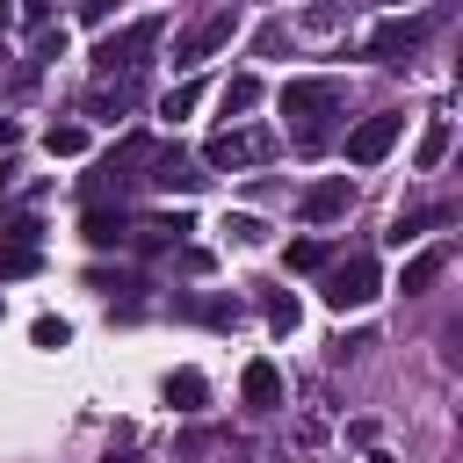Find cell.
Here are the masks:
<instances>
[{"instance_id":"obj_10","label":"cell","mask_w":463,"mask_h":463,"mask_svg":"<svg viewBox=\"0 0 463 463\" xmlns=\"http://www.w3.org/2000/svg\"><path fill=\"white\" fill-rule=\"evenodd\" d=\"M441 224H456V203H427V210H398V224H391V246H405V239H427V232H441Z\"/></svg>"},{"instance_id":"obj_17","label":"cell","mask_w":463,"mask_h":463,"mask_svg":"<svg viewBox=\"0 0 463 463\" xmlns=\"http://www.w3.org/2000/svg\"><path fill=\"white\" fill-rule=\"evenodd\" d=\"M260 94H268V87H260L253 72H239V80H224V94H217V109H224V116H246V109H260Z\"/></svg>"},{"instance_id":"obj_7","label":"cell","mask_w":463,"mask_h":463,"mask_svg":"<svg viewBox=\"0 0 463 463\" xmlns=\"http://www.w3.org/2000/svg\"><path fill=\"white\" fill-rule=\"evenodd\" d=\"M210 174L181 152V145H152V159H145V188H181V195H195Z\"/></svg>"},{"instance_id":"obj_26","label":"cell","mask_w":463,"mask_h":463,"mask_svg":"<svg viewBox=\"0 0 463 463\" xmlns=\"http://www.w3.org/2000/svg\"><path fill=\"white\" fill-rule=\"evenodd\" d=\"M29 340H36V347H65L72 333H65V318H36V326H29Z\"/></svg>"},{"instance_id":"obj_22","label":"cell","mask_w":463,"mask_h":463,"mask_svg":"<svg viewBox=\"0 0 463 463\" xmlns=\"http://www.w3.org/2000/svg\"><path fill=\"white\" fill-rule=\"evenodd\" d=\"M326 260H333V246H326V239H289V268H304V275H318Z\"/></svg>"},{"instance_id":"obj_15","label":"cell","mask_w":463,"mask_h":463,"mask_svg":"<svg viewBox=\"0 0 463 463\" xmlns=\"http://www.w3.org/2000/svg\"><path fill=\"white\" fill-rule=\"evenodd\" d=\"M441 268H449V246H427V253H412V260H405V282H398V289H405V297H420Z\"/></svg>"},{"instance_id":"obj_16","label":"cell","mask_w":463,"mask_h":463,"mask_svg":"<svg viewBox=\"0 0 463 463\" xmlns=\"http://www.w3.org/2000/svg\"><path fill=\"white\" fill-rule=\"evenodd\" d=\"M203 398H210V383H203L195 369H174V376H166V405H174V412H203Z\"/></svg>"},{"instance_id":"obj_19","label":"cell","mask_w":463,"mask_h":463,"mask_svg":"<svg viewBox=\"0 0 463 463\" xmlns=\"http://www.w3.org/2000/svg\"><path fill=\"white\" fill-rule=\"evenodd\" d=\"M36 268H43V253H36V246H22V239H7V246H0V282H22V275H36Z\"/></svg>"},{"instance_id":"obj_29","label":"cell","mask_w":463,"mask_h":463,"mask_svg":"<svg viewBox=\"0 0 463 463\" xmlns=\"http://www.w3.org/2000/svg\"><path fill=\"white\" fill-rule=\"evenodd\" d=\"M7 22H14V7H7V0H0V36H7Z\"/></svg>"},{"instance_id":"obj_20","label":"cell","mask_w":463,"mask_h":463,"mask_svg":"<svg viewBox=\"0 0 463 463\" xmlns=\"http://www.w3.org/2000/svg\"><path fill=\"white\" fill-rule=\"evenodd\" d=\"M130 94H137V80H116V87H109V80H101V87H94V101H87V109H94V116H109V123H116V116H123V109H130Z\"/></svg>"},{"instance_id":"obj_1","label":"cell","mask_w":463,"mask_h":463,"mask_svg":"<svg viewBox=\"0 0 463 463\" xmlns=\"http://www.w3.org/2000/svg\"><path fill=\"white\" fill-rule=\"evenodd\" d=\"M347 109V87L340 80H326V72H311V80H289L282 87V116L297 123V137L304 145H318L326 137V116H340Z\"/></svg>"},{"instance_id":"obj_11","label":"cell","mask_w":463,"mask_h":463,"mask_svg":"<svg viewBox=\"0 0 463 463\" xmlns=\"http://www.w3.org/2000/svg\"><path fill=\"white\" fill-rule=\"evenodd\" d=\"M239 391H246V405H253V412H275V405H282V369H275V362H246Z\"/></svg>"},{"instance_id":"obj_24","label":"cell","mask_w":463,"mask_h":463,"mask_svg":"<svg viewBox=\"0 0 463 463\" xmlns=\"http://www.w3.org/2000/svg\"><path fill=\"white\" fill-rule=\"evenodd\" d=\"M195 101H203V80H181V87H174V94L159 101V116H174V123H181V116L195 109Z\"/></svg>"},{"instance_id":"obj_14","label":"cell","mask_w":463,"mask_h":463,"mask_svg":"<svg viewBox=\"0 0 463 463\" xmlns=\"http://www.w3.org/2000/svg\"><path fill=\"white\" fill-rule=\"evenodd\" d=\"M449 137H456V130H449V116H434V123L420 130V152H412V166H420V174H434V166L449 159Z\"/></svg>"},{"instance_id":"obj_6","label":"cell","mask_w":463,"mask_h":463,"mask_svg":"<svg viewBox=\"0 0 463 463\" xmlns=\"http://www.w3.org/2000/svg\"><path fill=\"white\" fill-rule=\"evenodd\" d=\"M427 29H434V22H405V14H391V22L369 29V58H376V65H405V58L427 43Z\"/></svg>"},{"instance_id":"obj_13","label":"cell","mask_w":463,"mask_h":463,"mask_svg":"<svg viewBox=\"0 0 463 463\" xmlns=\"http://www.w3.org/2000/svg\"><path fill=\"white\" fill-rule=\"evenodd\" d=\"M80 232H87V246H130V217H123V210H101V203L87 210Z\"/></svg>"},{"instance_id":"obj_27","label":"cell","mask_w":463,"mask_h":463,"mask_svg":"<svg viewBox=\"0 0 463 463\" xmlns=\"http://www.w3.org/2000/svg\"><path fill=\"white\" fill-rule=\"evenodd\" d=\"M116 14V0H80V22H109Z\"/></svg>"},{"instance_id":"obj_4","label":"cell","mask_w":463,"mask_h":463,"mask_svg":"<svg viewBox=\"0 0 463 463\" xmlns=\"http://www.w3.org/2000/svg\"><path fill=\"white\" fill-rule=\"evenodd\" d=\"M232 36H239V7H210L195 29H181V43H174V65H181V72H195V65H203V58H217Z\"/></svg>"},{"instance_id":"obj_23","label":"cell","mask_w":463,"mask_h":463,"mask_svg":"<svg viewBox=\"0 0 463 463\" xmlns=\"http://www.w3.org/2000/svg\"><path fill=\"white\" fill-rule=\"evenodd\" d=\"M260 311H268V326H275V333H297V297H282V289H260Z\"/></svg>"},{"instance_id":"obj_21","label":"cell","mask_w":463,"mask_h":463,"mask_svg":"<svg viewBox=\"0 0 463 463\" xmlns=\"http://www.w3.org/2000/svg\"><path fill=\"white\" fill-rule=\"evenodd\" d=\"M43 152H51V159H80V152H87V130H80V123H51V130H43Z\"/></svg>"},{"instance_id":"obj_2","label":"cell","mask_w":463,"mask_h":463,"mask_svg":"<svg viewBox=\"0 0 463 463\" xmlns=\"http://www.w3.org/2000/svg\"><path fill=\"white\" fill-rule=\"evenodd\" d=\"M159 14H145V22H130V29H116V36H101L94 43V80H137L145 72V58H152V43H159Z\"/></svg>"},{"instance_id":"obj_9","label":"cell","mask_w":463,"mask_h":463,"mask_svg":"<svg viewBox=\"0 0 463 463\" xmlns=\"http://www.w3.org/2000/svg\"><path fill=\"white\" fill-rule=\"evenodd\" d=\"M398 130H405V116H369V123H354V130H347V159H354V166H376V159L398 145Z\"/></svg>"},{"instance_id":"obj_8","label":"cell","mask_w":463,"mask_h":463,"mask_svg":"<svg viewBox=\"0 0 463 463\" xmlns=\"http://www.w3.org/2000/svg\"><path fill=\"white\" fill-rule=\"evenodd\" d=\"M347 203H354V181H347V174H326V181H311V188L297 195V217H304V224H333Z\"/></svg>"},{"instance_id":"obj_5","label":"cell","mask_w":463,"mask_h":463,"mask_svg":"<svg viewBox=\"0 0 463 463\" xmlns=\"http://www.w3.org/2000/svg\"><path fill=\"white\" fill-rule=\"evenodd\" d=\"M268 152H275V130H217L210 152H203V166H210V174H232V166H253V159H268Z\"/></svg>"},{"instance_id":"obj_25","label":"cell","mask_w":463,"mask_h":463,"mask_svg":"<svg viewBox=\"0 0 463 463\" xmlns=\"http://www.w3.org/2000/svg\"><path fill=\"white\" fill-rule=\"evenodd\" d=\"M224 232H232L239 246H260V239H268V224H260V217H224Z\"/></svg>"},{"instance_id":"obj_18","label":"cell","mask_w":463,"mask_h":463,"mask_svg":"<svg viewBox=\"0 0 463 463\" xmlns=\"http://www.w3.org/2000/svg\"><path fill=\"white\" fill-rule=\"evenodd\" d=\"M181 311H195L203 326H239V297H181Z\"/></svg>"},{"instance_id":"obj_28","label":"cell","mask_w":463,"mask_h":463,"mask_svg":"<svg viewBox=\"0 0 463 463\" xmlns=\"http://www.w3.org/2000/svg\"><path fill=\"white\" fill-rule=\"evenodd\" d=\"M0 145H14V116H0Z\"/></svg>"},{"instance_id":"obj_12","label":"cell","mask_w":463,"mask_h":463,"mask_svg":"<svg viewBox=\"0 0 463 463\" xmlns=\"http://www.w3.org/2000/svg\"><path fill=\"white\" fill-rule=\"evenodd\" d=\"M188 232H195L188 217H145V224H130V239H137L145 253H166V246H181Z\"/></svg>"},{"instance_id":"obj_3","label":"cell","mask_w":463,"mask_h":463,"mask_svg":"<svg viewBox=\"0 0 463 463\" xmlns=\"http://www.w3.org/2000/svg\"><path fill=\"white\" fill-rule=\"evenodd\" d=\"M376 289H383L376 253H347V260H326V268H318V297H326L333 311H362Z\"/></svg>"}]
</instances>
